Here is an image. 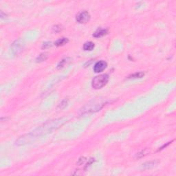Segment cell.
<instances>
[{"label":"cell","instance_id":"obj_1","mask_svg":"<svg viewBox=\"0 0 176 176\" xmlns=\"http://www.w3.org/2000/svg\"><path fill=\"white\" fill-rule=\"evenodd\" d=\"M65 122V120H63L62 118H59V119L50 120V121L46 122L45 124H43L42 126L38 127L37 129L32 131L31 133H28V134L24 135L23 136L20 137L17 141H16L15 145L18 146L24 145H26V144L33 143V142L35 141L39 137L47 134L48 133H50L54 129L59 128Z\"/></svg>","mask_w":176,"mask_h":176},{"label":"cell","instance_id":"obj_10","mask_svg":"<svg viewBox=\"0 0 176 176\" xmlns=\"http://www.w3.org/2000/svg\"><path fill=\"white\" fill-rule=\"evenodd\" d=\"M158 162H156V161H152V162H147V163H145V164H143V168L145 169H150L151 168V167H154L155 165H156Z\"/></svg>","mask_w":176,"mask_h":176},{"label":"cell","instance_id":"obj_4","mask_svg":"<svg viewBox=\"0 0 176 176\" xmlns=\"http://www.w3.org/2000/svg\"><path fill=\"white\" fill-rule=\"evenodd\" d=\"M25 46V43L22 39H19L13 42L11 46V51L14 55H17L22 52Z\"/></svg>","mask_w":176,"mask_h":176},{"label":"cell","instance_id":"obj_3","mask_svg":"<svg viewBox=\"0 0 176 176\" xmlns=\"http://www.w3.org/2000/svg\"><path fill=\"white\" fill-rule=\"evenodd\" d=\"M104 105V103H93L92 104H88L85 107H84L83 109L82 110L83 114H87L91 112H97L99 110H100L103 106Z\"/></svg>","mask_w":176,"mask_h":176},{"label":"cell","instance_id":"obj_8","mask_svg":"<svg viewBox=\"0 0 176 176\" xmlns=\"http://www.w3.org/2000/svg\"><path fill=\"white\" fill-rule=\"evenodd\" d=\"M94 48V43L91 41H88L85 43L83 45V49L85 51H91Z\"/></svg>","mask_w":176,"mask_h":176},{"label":"cell","instance_id":"obj_12","mask_svg":"<svg viewBox=\"0 0 176 176\" xmlns=\"http://www.w3.org/2000/svg\"><path fill=\"white\" fill-rule=\"evenodd\" d=\"M144 76V73L143 72H138V73H135V74H133L131 76V77L129 78H141L143 77Z\"/></svg>","mask_w":176,"mask_h":176},{"label":"cell","instance_id":"obj_9","mask_svg":"<svg viewBox=\"0 0 176 176\" xmlns=\"http://www.w3.org/2000/svg\"><path fill=\"white\" fill-rule=\"evenodd\" d=\"M67 42H68V39L67 38H61V39H59L55 42V45L56 46H61L66 44Z\"/></svg>","mask_w":176,"mask_h":176},{"label":"cell","instance_id":"obj_7","mask_svg":"<svg viewBox=\"0 0 176 176\" xmlns=\"http://www.w3.org/2000/svg\"><path fill=\"white\" fill-rule=\"evenodd\" d=\"M107 29H102L100 28L95 32V33L93 34V37L95 38H99L103 37V36L105 35L106 34H107Z\"/></svg>","mask_w":176,"mask_h":176},{"label":"cell","instance_id":"obj_2","mask_svg":"<svg viewBox=\"0 0 176 176\" xmlns=\"http://www.w3.org/2000/svg\"><path fill=\"white\" fill-rule=\"evenodd\" d=\"M109 80V76L107 75H101L94 78L92 82V88L95 90H99L106 85Z\"/></svg>","mask_w":176,"mask_h":176},{"label":"cell","instance_id":"obj_11","mask_svg":"<svg viewBox=\"0 0 176 176\" xmlns=\"http://www.w3.org/2000/svg\"><path fill=\"white\" fill-rule=\"evenodd\" d=\"M48 58V55L47 54H41V55H39V56L38 57L37 59V61H45L46 59Z\"/></svg>","mask_w":176,"mask_h":176},{"label":"cell","instance_id":"obj_5","mask_svg":"<svg viewBox=\"0 0 176 176\" xmlns=\"http://www.w3.org/2000/svg\"><path fill=\"white\" fill-rule=\"evenodd\" d=\"M76 22L79 24H85L90 20V14L88 11L84 10L78 13L76 15Z\"/></svg>","mask_w":176,"mask_h":176},{"label":"cell","instance_id":"obj_6","mask_svg":"<svg viewBox=\"0 0 176 176\" xmlns=\"http://www.w3.org/2000/svg\"><path fill=\"white\" fill-rule=\"evenodd\" d=\"M107 65V64L105 61H98V62H97L96 64L94 65V71L96 73L101 72H103L104 70L106 69Z\"/></svg>","mask_w":176,"mask_h":176}]
</instances>
